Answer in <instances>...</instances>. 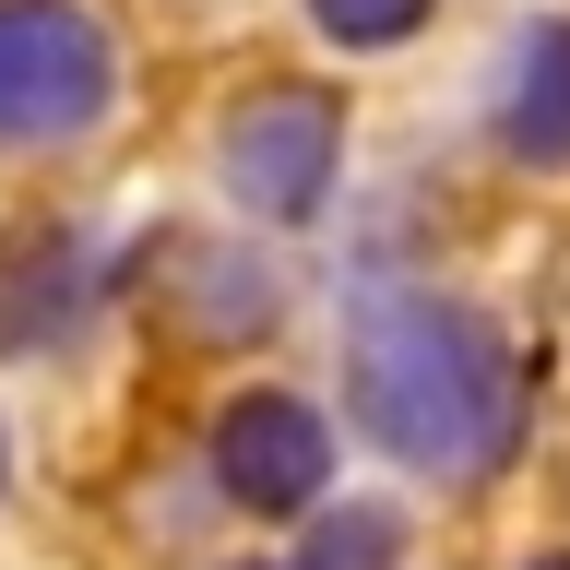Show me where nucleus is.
<instances>
[{
  "label": "nucleus",
  "instance_id": "nucleus-1",
  "mask_svg": "<svg viewBox=\"0 0 570 570\" xmlns=\"http://www.w3.org/2000/svg\"><path fill=\"white\" fill-rule=\"evenodd\" d=\"M345 381L356 416L392 463L416 475H499L523 440V368L475 309L416 297V285H368L345 321Z\"/></svg>",
  "mask_w": 570,
  "mask_h": 570
},
{
  "label": "nucleus",
  "instance_id": "nucleus-2",
  "mask_svg": "<svg viewBox=\"0 0 570 570\" xmlns=\"http://www.w3.org/2000/svg\"><path fill=\"white\" fill-rule=\"evenodd\" d=\"M119 107V48L83 0H0V142H83Z\"/></svg>",
  "mask_w": 570,
  "mask_h": 570
},
{
  "label": "nucleus",
  "instance_id": "nucleus-3",
  "mask_svg": "<svg viewBox=\"0 0 570 570\" xmlns=\"http://www.w3.org/2000/svg\"><path fill=\"white\" fill-rule=\"evenodd\" d=\"M214 167L238 190V214L262 226H309L333 203V167H345V107L321 96V83H274V96H249L214 142Z\"/></svg>",
  "mask_w": 570,
  "mask_h": 570
},
{
  "label": "nucleus",
  "instance_id": "nucleus-4",
  "mask_svg": "<svg viewBox=\"0 0 570 570\" xmlns=\"http://www.w3.org/2000/svg\"><path fill=\"white\" fill-rule=\"evenodd\" d=\"M214 475L238 511H309L321 475H333V440H321L309 404H285V392H238L226 416H214Z\"/></svg>",
  "mask_w": 570,
  "mask_h": 570
},
{
  "label": "nucleus",
  "instance_id": "nucleus-5",
  "mask_svg": "<svg viewBox=\"0 0 570 570\" xmlns=\"http://www.w3.org/2000/svg\"><path fill=\"white\" fill-rule=\"evenodd\" d=\"M499 142L523 167H570V24H523L499 48Z\"/></svg>",
  "mask_w": 570,
  "mask_h": 570
},
{
  "label": "nucleus",
  "instance_id": "nucleus-6",
  "mask_svg": "<svg viewBox=\"0 0 570 570\" xmlns=\"http://www.w3.org/2000/svg\"><path fill=\"white\" fill-rule=\"evenodd\" d=\"M392 547H404V523L356 499V511H333V523H321L309 547H297V570H392Z\"/></svg>",
  "mask_w": 570,
  "mask_h": 570
},
{
  "label": "nucleus",
  "instance_id": "nucleus-7",
  "mask_svg": "<svg viewBox=\"0 0 570 570\" xmlns=\"http://www.w3.org/2000/svg\"><path fill=\"white\" fill-rule=\"evenodd\" d=\"M309 24L333 36V48H392V36L428 24V0H309Z\"/></svg>",
  "mask_w": 570,
  "mask_h": 570
},
{
  "label": "nucleus",
  "instance_id": "nucleus-8",
  "mask_svg": "<svg viewBox=\"0 0 570 570\" xmlns=\"http://www.w3.org/2000/svg\"><path fill=\"white\" fill-rule=\"evenodd\" d=\"M523 570H570V559H523Z\"/></svg>",
  "mask_w": 570,
  "mask_h": 570
}]
</instances>
